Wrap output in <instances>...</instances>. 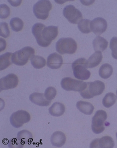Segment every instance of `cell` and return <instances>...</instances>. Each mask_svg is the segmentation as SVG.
<instances>
[{"label": "cell", "mask_w": 117, "mask_h": 148, "mask_svg": "<svg viewBox=\"0 0 117 148\" xmlns=\"http://www.w3.org/2000/svg\"><path fill=\"white\" fill-rule=\"evenodd\" d=\"M108 27L107 22L105 19L101 17L95 18L91 21V31L96 35L99 36L106 31Z\"/></svg>", "instance_id": "12"}, {"label": "cell", "mask_w": 117, "mask_h": 148, "mask_svg": "<svg viewBox=\"0 0 117 148\" xmlns=\"http://www.w3.org/2000/svg\"><path fill=\"white\" fill-rule=\"evenodd\" d=\"M10 24L12 29L16 32L21 31L24 27V22L22 20L17 17L12 18Z\"/></svg>", "instance_id": "27"}, {"label": "cell", "mask_w": 117, "mask_h": 148, "mask_svg": "<svg viewBox=\"0 0 117 148\" xmlns=\"http://www.w3.org/2000/svg\"><path fill=\"white\" fill-rule=\"evenodd\" d=\"M19 83V78L15 74H10L0 79V90L14 89Z\"/></svg>", "instance_id": "11"}, {"label": "cell", "mask_w": 117, "mask_h": 148, "mask_svg": "<svg viewBox=\"0 0 117 148\" xmlns=\"http://www.w3.org/2000/svg\"><path fill=\"white\" fill-rule=\"evenodd\" d=\"M52 9V5L50 1L41 0L34 5L33 13L38 18L45 20L48 18L49 12Z\"/></svg>", "instance_id": "6"}, {"label": "cell", "mask_w": 117, "mask_h": 148, "mask_svg": "<svg viewBox=\"0 0 117 148\" xmlns=\"http://www.w3.org/2000/svg\"><path fill=\"white\" fill-rule=\"evenodd\" d=\"M103 59L102 52L97 51L90 56L87 60V66L88 68H93L98 66Z\"/></svg>", "instance_id": "17"}, {"label": "cell", "mask_w": 117, "mask_h": 148, "mask_svg": "<svg viewBox=\"0 0 117 148\" xmlns=\"http://www.w3.org/2000/svg\"><path fill=\"white\" fill-rule=\"evenodd\" d=\"M44 95L47 100L51 101L55 98L57 95V90L54 87H48L46 89Z\"/></svg>", "instance_id": "28"}, {"label": "cell", "mask_w": 117, "mask_h": 148, "mask_svg": "<svg viewBox=\"0 0 117 148\" xmlns=\"http://www.w3.org/2000/svg\"><path fill=\"white\" fill-rule=\"evenodd\" d=\"M8 147L12 148H21L24 147V145L22 144L18 139L13 138L10 140L8 144Z\"/></svg>", "instance_id": "32"}, {"label": "cell", "mask_w": 117, "mask_h": 148, "mask_svg": "<svg viewBox=\"0 0 117 148\" xmlns=\"http://www.w3.org/2000/svg\"><path fill=\"white\" fill-rule=\"evenodd\" d=\"M117 97L113 92L107 93L103 99V104L105 107L110 108L115 104Z\"/></svg>", "instance_id": "25"}, {"label": "cell", "mask_w": 117, "mask_h": 148, "mask_svg": "<svg viewBox=\"0 0 117 148\" xmlns=\"http://www.w3.org/2000/svg\"><path fill=\"white\" fill-rule=\"evenodd\" d=\"M105 89V84L101 81L88 82L84 90L80 92V95L84 99L93 98L94 97L102 94Z\"/></svg>", "instance_id": "2"}, {"label": "cell", "mask_w": 117, "mask_h": 148, "mask_svg": "<svg viewBox=\"0 0 117 148\" xmlns=\"http://www.w3.org/2000/svg\"><path fill=\"white\" fill-rule=\"evenodd\" d=\"M56 49L61 54H73L77 50V44L71 38H62L56 44Z\"/></svg>", "instance_id": "5"}, {"label": "cell", "mask_w": 117, "mask_h": 148, "mask_svg": "<svg viewBox=\"0 0 117 148\" xmlns=\"http://www.w3.org/2000/svg\"><path fill=\"white\" fill-rule=\"evenodd\" d=\"M8 2H9L10 4H11L14 7H17V6H19L20 5L22 1H8Z\"/></svg>", "instance_id": "34"}, {"label": "cell", "mask_w": 117, "mask_h": 148, "mask_svg": "<svg viewBox=\"0 0 117 148\" xmlns=\"http://www.w3.org/2000/svg\"><path fill=\"white\" fill-rule=\"evenodd\" d=\"M63 60L61 55L57 53H53L49 56L47 58V66L52 69H58L62 67Z\"/></svg>", "instance_id": "14"}, {"label": "cell", "mask_w": 117, "mask_h": 148, "mask_svg": "<svg viewBox=\"0 0 117 148\" xmlns=\"http://www.w3.org/2000/svg\"><path fill=\"white\" fill-rule=\"evenodd\" d=\"M91 21L88 19H82L80 21L78 24V27L79 30L82 32V33L89 34L91 33Z\"/></svg>", "instance_id": "26"}, {"label": "cell", "mask_w": 117, "mask_h": 148, "mask_svg": "<svg viewBox=\"0 0 117 148\" xmlns=\"http://www.w3.org/2000/svg\"><path fill=\"white\" fill-rule=\"evenodd\" d=\"M13 53L7 52L0 56V70H4L12 64V57Z\"/></svg>", "instance_id": "22"}, {"label": "cell", "mask_w": 117, "mask_h": 148, "mask_svg": "<svg viewBox=\"0 0 117 148\" xmlns=\"http://www.w3.org/2000/svg\"><path fill=\"white\" fill-rule=\"evenodd\" d=\"M66 141L65 134L60 131L55 132L52 134L51 138V142L53 146L61 147L63 146Z\"/></svg>", "instance_id": "16"}, {"label": "cell", "mask_w": 117, "mask_h": 148, "mask_svg": "<svg viewBox=\"0 0 117 148\" xmlns=\"http://www.w3.org/2000/svg\"><path fill=\"white\" fill-rule=\"evenodd\" d=\"M31 63L35 68H43L46 65V60L44 58L38 55H34L31 58Z\"/></svg>", "instance_id": "24"}, {"label": "cell", "mask_w": 117, "mask_h": 148, "mask_svg": "<svg viewBox=\"0 0 117 148\" xmlns=\"http://www.w3.org/2000/svg\"><path fill=\"white\" fill-rule=\"evenodd\" d=\"M116 92H117V91H116Z\"/></svg>", "instance_id": "36"}, {"label": "cell", "mask_w": 117, "mask_h": 148, "mask_svg": "<svg viewBox=\"0 0 117 148\" xmlns=\"http://www.w3.org/2000/svg\"><path fill=\"white\" fill-rule=\"evenodd\" d=\"M10 14V9L6 4L0 5V18L2 19L7 18Z\"/></svg>", "instance_id": "30"}, {"label": "cell", "mask_w": 117, "mask_h": 148, "mask_svg": "<svg viewBox=\"0 0 117 148\" xmlns=\"http://www.w3.org/2000/svg\"><path fill=\"white\" fill-rule=\"evenodd\" d=\"M29 99L34 104L42 107H47L51 103V101L47 100L43 93L34 92L30 95Z\"/></svg>", "instance_id": "15"}, {"label": "cell", "mask_w": 117, "mask_h": 148, "mask_svg": "<svg viewBox=\"0 0 117 148\" xmlns=\"http://www.w3.org/2000/svg\"><path fill=\"white\" fill-rule=\"evenodd\" d=\"M1 49L0 51L2 52L3 51H4L6 48V42L5 40L2 38H1Z\"/></svg>", "instance_id": "33"}, {"label": "cell", "mask_w": 117, "mask_h": 148, "mask_svg": "<svg viewBox=\"0 0 117 148\" xmlns=\"http://www.w3.org/2000/svg\"><path fill=\"white\" fill-rule=\"evenodd\" d=\"M75 77L81 80H87L91 76L90 71L88 70L87 60L85 58H79L75 61L72 65Z\"/></svg>", "instance_id": "3"}, {"label": "cell", "mask_w": 117, "mask_h": 148, "mask_svg": "<svg viewBox=\"0 0 117 148\" xmlns=\"http://www.w3.org/2000/svg\"><path fill=\"white\" fill-rule=\"evenodd\" d=\"M116 137H117V133H116Z\"/></svg>", "instance_id": "35"}, {"label": "cell", "mask_w": 117, "mask_h": 148, "mask_svg": "<svg viewBox=\"0 0 117 148\" xmlns=\"http://www.w3.org/2000/svg\"><path fill=\"white\" fill-rule=\"evenodd\" d=\"M110 48L112 50V57L117 60V37H113L111 40Z\"/></svg>", "instance_id": "31"}, {"label": "cell", "mask_w": 117, "mask_h": 148, "mask_svg": "<svg viewBox=\"0 0 117 148\" xmlns=\"http://www.w3.org/2000/svg\"><path fill=\"white\" fill-rule=\"evenodd\" d=\"M9 26L7 23L2 22L0 24V36L4 38H7L10 36Z\"/></svg>", "instance_id": "29"}, {"label": "cell", "mask_w": 117, "mask_h": 148, "mask_svg": "<svg viewBox=\"0 0 117 148\" xmlns=\"http://www.w3.org/2000/svg\"><path fill=\"white\" fill-rule=\"evenodd\" d=\"M32 31L38 44L42 47H47L58 36V27L54 26L46 27L45 25L38 23L34 25Z\"/></svg>", "instance_id": "1"}, {"label": "cell", "mask_w": 117, "mask_h": 148, "mask_svg": "<svg viewBox=\"0 0 117 148\" xmlns=\"http://www.w3.org/2000/svg\"><path fill=\"white\" fill-rule=\"evenodd\" d=\"M115 143L112 137L108 136H104L100 139H95L91 142L90 148H113Z\"/></svg>", "instance_id": "13"}, {"label": "cell", "mask_w": 117, "mask_h": 148, "mask_svg": "<svg viewBox=\"0 0 117 148\" xmlns=\"http://www.w3.org/2000/svg\"><path fill=\"white\" fill-rule=\"evenodd\" d=\"M93 45L94 49L96 52H104L108 47V42L104 38L98 36L94 40Z\"/></svg>", "instance_id": "20"}, {"label": "cell", "mask_w": 117, "mask_h": 148, "mask_svg": "<svg viewBox=\"0 0 117 148\" xmlns=\"http://www.w3.org/2000/svg\"><path fill=\"white\" fill-rule=\"evenodd\" d=\"M107 119V114L104 110H100L96 112L92 120V129L94 133L99 134L104 132Z\"/></svg>", "instance_id": "7"}, {"label": "cell", "mask_w": 117, "mask_h": 148, "mask_svg": "<svg viewBox=\"0 0 117 148\" xmlns=\"http://www.w3.org/2000/svg\"><path fill=\"white\" fill-rule=\"evenodd\" d=\"M76 107L78 110L85 115H91L94 110V107L89 102L80 101L77 103Z\"/></svg>", "instance_id": "19"}, {"label": "cell", "mask_w": 117, "mask_h": 148, "mask_svg": "<svg viewBox=\"0 0 117 148\" xmlns=\"http://www.w3.org/2000/svg\"><path fill=\"white\" fill-rule=\"evenodd\" d=\"M87 83L81 80H76L70 77H65L62 80L61 87L67 91H75L81 92L83 91Z\"/></svg>", "instance_id": "8"}, {"label": "cell", "mask_w": 117, "mask_h": 148, "mask_svg": "<svg viewBox=\"0 0 117 148\" xmlns=\"http://www.w3.org/2000/svg\"><path fill=\"white\" fill-rule=\"evenodd\" d=\"M63 15L69 22L73 24L79 23L83 18L81 12L72 5H69L64 8Z\"/></svg>", "instance_id": "10"}, {"label": "cell", "mask_w": 117, "mask_h": 148, "mask_svg": "<svg viewBox=\"0 0 117 148\" xmlns=\"http://www.w3.org/2000/svg\"><path fill=\"white\" fill-rule=\"evenodd\" d=\"M113 72V68L109 64H105L101 66L99 69V74L101 78L107 79L110 78Z\"/></svg>", "instance_id": "23"}, {"label": "cell", "mask_w": 117, "mask_h": 148, "mask_svg": "<svg viewBox=\"0 0 117 148\" xmlns=\"http://www.w3.org/2000/svg\"><path fill=\"white\" fill-rule=\"evenodd\" d=\"M31 120L30 114L24 110H19L13 113L10 117V123L16 128L22 127L25 123L29 122Z\"/></svg>", "instance_id": "9"}, {"label": "cell", "mask_w": 117, "mask_h": 148, "mask_svg": "<svg viewBox=\"0 0 117 148\" xmlns=\"http://www.w3.org/2000/svg\"><path fill=\"white\" fill-rule=\"evenodd\" d=\"M35 53V50L31 47H26L14 53L12 57L13 64L18 66H24Z\"/></svg>", "instance_id": "4"}, {"label": "cell", "mask_w": 117, "mask_h": 148, "mask_svg": "<svg viewBox=\"0 0 117 148\" xmlns=\"http://www.w3.org/2000/svg\"><path fill=\"white\" fill-rule=\"evenodd\" d=\"M17 139L22 144H30L33 141V135L30 132L24 130L18 132Z\"/></svg>", "instance_id": "21"}, {"label": "cell", "mask_w": 117, "mask_h": 148, "mask_svg": "<svg viewBox=\"0 0 117 148\" xmlns=\"http://www.w3.org/2000/svg\"><path fill=\"white\" fill-rule=\"evenodd\" d=\"M65 105L60 102L54 103L49 109L50 114L55 117L61 116L65 113Z\"/></svg>", "instance_id": "18"}]
</instances>
